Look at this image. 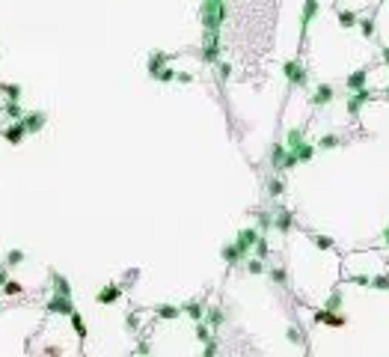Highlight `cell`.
Wrapping results in <instances>:
<instances>
[{"mask_svg":"<svg viewBox=\"0 0 389 357\" xmlns=\"http://www.w3.org/2000/svg\"><path fill=\"white\" fill-rule=\"evenodd\" d=\"M68 318H71V328H74V334L81 336V339H86V334H89V331H86V325H84V315L71 310V312H68Z\"/></svg>","mask_w":389,"mask_h":357,"instance_id":"30bf717a","label":"cell"},{"mask_svg":"<svg viewBox=\"0 0 389 357\" xmlns=\"http://www.w3.org/2000/svg\"><path fill=\"white\" fill-rule=\"evenodd\" d=\"M366 98H368V92H366V89H357V98H354L351 104H347V111H351V113H357V111H360V104H363Z\"/></svg>","mask_w":389,"mask_h":357,"instance_id":"d6986e66","label":"cell"},{"mask_svg":"<svg viewBox=\"0 0 389 357\" xmlns=\"http://www.w3.org/2000/svg\"><path fill=\"white\" fill-rule=\"evenodd\" d=\"M383 238H386V244H389V226H386V232H383Z\"/></svg>","mask_w":389,"mask_h":357,"instance_id":"e575fe53","label":"cell"},{"mask_svg":"<svg viewBox=\"0 0 389 357\" xmlns=\"http://www.w3.org/2000/svg\"><path fill=\"white\" fill-rule=\"evenodd\" d=\"M339 24L342 27H354L357 24V15L354 12H339Z\"/></svg>","mask_w":389,"mask_h":357,"instance_id":"44dd1931","label":"cell"},{"mask_svg":"<svg viewBox=\"0 0 389 357\" xmlns=\"http://www.w3.org/2000/svg\"><path fill=\"white\" fill-rule=\"evenodd\" d=\"M0 289H6V295H18V292H21V286H18V283H12V280H6L3 286H0Z\"/></svg>","mask_w":389,"mask_h":357,"instance_id":"484cf974","label":"cell"},{"mask_svg":"<svg viewBox=\"0 0 389 357\" xmlns=\"http://www.w3.org/2000/svg\"><path fill=\"white\" fill-rule=\"evenodd\" d=\"M0 89L6 92V98H21V92H24L18 84H0Z\"/></svg>","mask_w":389,"mask_h":357,"instance_id":"ac0fdd59","label":"cell"},{"mask_svg":"<svg viewBox=\"0 0 389 357\" xmlns=\"http://www.w3.org/2000/svg\"><path fill=\"white\" fill-rule=\"evenodd\" d=\"M330 98H333V89H330V87H321V89L315 92L312 101H315V104H324V101H330Z\"/></svg>","mask_w":389,"mask_h":357,"instance_id":"ffe728a7","label":"cell"},{"mask_svg":"<svg viewBox=\"0 0 389 357\" xmlns=\"http://www.w3.org/2000/svg\"><path fill=\"white\" fill-rule=\"evenodd\" d=\"M347 87H351V89H366V71L351 75V78H347Z\"/></svg>","mask_w":389,"mask_h":357,"instance_id":"9a60e30c","label":"cell"},{"mask_svg":"<svg viewBox=\"0 0 389 357\" xmlns=\"http://www.w3.org/2000/svg\"><path fill=\"white\" fill-rule=\"evenodd\" d=\"M119 295H122V289H119L116 283H110V286H104V289H98L95 301H98V304H113V301L119 298Z\"/></svg>","mask_w":389,"mask_h":357,"instance_id":"5b68a950","label":"cell"},{"mask_svg":"<svg viewBox=\"0 0 389 357\" xmlns=\"http://www.w3.org/2000/svg\"><path fill=\"white\" fill-rule=\"evenodd\" d=\"M45 310L54 312V315H68V312L74 310V301H71V295H60V292H54L51 301L45 304Z\"/></svg>","mask_w":389,"mask_h":357,"instance_id":"7a4b0ae2","label":"cell"},{"mask_svg":"<svg viewBox=\"0 0 389 357\" xmlns=\"http://www.w3.org/2000/svg\"><path fill=\"white\" fill-rule=\"evenodd\" d=\"M6 283V271H0V286H3Z\"/></svg>","mask_w":389,"mask_h":357,"instance_id":"836d02e7","label":"cell"},{"mask_svg":"<svg viewBox=\"0 0 389 357\" xmlns=\"http://www.w3.org/2000/svg\"><path fill=\"white\" fill-rule=\"evenodd\" d=\"M383 57H386V63H389V48H386V51H383Z\"/></svg>","mask_w":389,"mask_h":357,"instance_id":"d590c367","label":"cell"},{"mask_svg":"<svg viewBox=\"0 0 389 357\" xmlns=\"http://www.w3.org/2000/svg\"><path fill=\"white\" fill-rule=\"evenodd\" d=\"M21 122H24V131L27 134H39V131L45 128V122H48V113L45 111H33V113H24Z\"/></svg>","mask_w":389,"mask_h":357,"instance_id":"3957f363","label":"cell"},{"mask_svg":"<svg viewBox=\"0 0 389 357\" xmlns=\"http://www.w3.org/2000/svg\"><path fill=\"white\" fill-rule=\"evenodd\" d=\"M137 328H140V318L131 312V315H128V331H137Z\"/></svg>","mask_w":389,"mask_h":357,"instance_id":"f1b7e54d","label":"cell"},{"mask_svg":"<svg viewBox=\"0 0 389 357\" xmlns=\"http://www.w3.org/2000/svg\"><path fill=\"white\" fill-rule=\"evenodd\" d=\"M226 21V3L223 0H202V24H205V36L220 33V24Z\"/></svg>","mask_w":389,"mask_h":357,"instance_id":"6da1fadb","label":"cell"},{"mask_svg":"<svg viewBox=\"0 0 389 357\" xmlns=\"http://www.w3.org/2000/svg\"><path fill=\"white\" fill-rule=\"evenodd\" d=\"M282 164H285V149L277 146V149H274V167H282Z\"/></svg>","mask_w":389,"mask_h":357,"instance_id":"d4e9b609","label":"cell"},{"mask_svg":"<svg viewBox=\"0 0 389 357\" xmlns=\"http://www.w3.org/2000/svg\"><path fill=\"white\" fill-rule=\"evenodd\" d=\"M374 286H389V277H380V280H374Z\"/></svg>","mask_w":389,"mask_h":357,"instance_id":"d6a6232c","label":"cell"},{"mask_svg":"<svg viewBox=\"0 0 389 357\" xmlns=\"http://www.w3.org/2000/svg\"><path fill=\"white\" fill-rule=\"evenodd\" d=\"M285 75H288L291 84H306V71L297 63H285Z\"/></svg>","mask_w":389,"mask_h":357,"instance_id":"ba28073f","label":"cell"},{"mask_svg":"<svg viewBox=\"0 0 389 357\" xmlns=\"http://www.w3.org/2000/svg\"><path fill=\"white\" fill-rule=\"evenodd\" d=\"M223 259H226V262H238V259H244V250H241L238 244H226V247H223Z\"/></svg>","mask_w":389,"mask_h":357,"instance_id":"4fadbf2b","label":"cell"},{"mask_svg":"<svg viewBox=\"0 0 389 357\" xmlns=\"http://www.w3.org/2000/svg\"><path fill=\"white\" fill-rule=\"evenodd\" d=\"M3 111H6V116H9V119H21V116H24V107L18 104V98H6Z\"/></svg>","mask_w":389,"mask_h":357,"instance_id":"7c38bea8","label":"cell"},{"mask_svg":"<svg viewBox=\"0 0 389 357\" xmlns=\"http://www.w3.org/2000/svg\"><path fill=\"white\" fill-rule=\"evenodd\" d=\"M158 315H161V318H178V307H173V304H161V307H158Z\"/></svg>","mask_w":389,"mask_h":357,"instance_id":"2e32d148","label":"cell"},{"mask_svg":"<svg viewBox=\"0 0 389 357\" xmlns=\"http://www.w3.org/2000/svg\"><path fill=\"white\" fill-rule=\"evenodd\" d=\"M318 15V0H306V9H303V21H300V33L309 27V21H312Z\"/></svg>","mask_w":389,"mask_h":357,"instance_id":"9c48e42d","label":"cell"},{"mask_svg":"<svg viewBox=\"0 0 389 357\" xmlns=\"http://www.w3.org/2000/svg\"><path fill=\"white\" fill-rule=\"evenodd\" d=\"M274 280H280V283H285V271H282V268H277V271H274Z\"/></svg>","mask_w":389,"mask_h":357,"instance_id":"1f68e13d","label":"cell"},{"mask_svg":"<svg viewBox=\"0 0 389 357\" xmlns=\"http://www.w3.org/2000/svg\"><path fill=\"white\" fill-rule=\"evenodd\" d=\"M175 75H178V71H173V68H161L154 78H158V81H175Z\"/></svg>","mask_w":389,"mask_h":357,"instance_id":"cb8c5ba5","label":"cell"},{"mask_svg":"<svg viewBox=\"0 0 389 357\" xmlns=\"http://www.w3.org/2000/svg\"><path fill=\"white\" fill-rule=\"evenodd\" d=\"M256 241H259V232H256V229H241V232H238V241H235V244H238V247L244 250V256H247V250H250V247H253Z\"/></svg>","mask_w":389,"mask_h":357,"instance_id":"8992f818","label":"cell"},{"mask_svg":"<svg viewBox=\"0 0 389 357\" xmlns=\"http://www.w3.org/2000/svg\"><path fill=\"white\" fill-rule=\"evenodd\" d=\"M51 286H54V292H60V295H71V283L63 274H57V271H51Z\"/></svg>","mask_w":389,"mask_h":357,"instance_id":"52a82bcc","label":"cell"},{"mask_svg":"<svg viewBox=\"0 0 389 357\" xmlns=\"http://www.w3.org/2000/svg\"><path fill=\"white\" fill-rule=\"evenodd\" d=\"M24 137H27V131H24V122H21V119H15L12 125H6V128H3V140H6V143H12V146H18V143H21Z\"/></svg>","mask_w":389,"mask_h":357,"instance_id":"277c9868","label":"cell"},{"mask_svg":"<svg viewBox=\"0 0 389 357\" xmlns=\"http://www.w3.org/2000/svg\"><path fill=\"white\" fill-rule=\"evenodd\" d=\"M184 310L190 312V318H193V321H202V307H199V304H187Z\"/></svg>","mask_w":389,"mask_h":357,"instance_id":"7402d4cb","label":"cell"},{"mask_svg":"<svg viewBox=\"0 0 389 357\" xmlns=\"http://www.w3.org/2000/svg\"><path fill=\"white\" fill-rule=\"evenodd\" d=\"M318 247H333V238H324V235H321V238H318Z\"/></svg>","mask_w":389,"mask_h":357,"instance_id":"f546056e","label":"cell"},{"mask_svg":"<svg viewBox=\"0 0 389 357\" xmlns=\"http://www.w3.org/2000/svg\"><path fill=\"white\" fill-rule=\"evenodd\" d=\"M315 321H318V325H333V328L345 325V318H339V315H333V312H318Z\"/></svg>","mask_w":389,"mask_h":357,"instance_id":"5bb4252c","label":"cell"},{"mask_svg":"<svg viewBox=\"0 0 389 357\" xmlns=\"http://www.w3.org/2000/svg\"><path fill=\"white\" fill-rule=\"evenodd\" d=\"M256 253H259V259H264V256H267V244H264L261 238L256 241Z\"/></svg>","mask_w":389,"mask_h":357,"instance_id":"4316f807","label":"cell"},{"mask_svg":"<svg viewBox=\"0 0 389 357\" xmlns=\"http://www.w3.org/2000/svg\"><path fill=\"white\" fill-rule=\"evenodd\" d=\"M196 336H199V339H205V342H208V328H205V325H202V321H196Z\"/></svg>","mask_w":389,"mask_h":357,"instance_id":"83f0119b","label":"cell"},{"mask_svg":"<svg viewBox=\"0 0 389 357\" xmlns=\"http://www.w3.org/2000/svg\"><path fill=\"white\" fill-rule=\"evenodd\" d=\"M250 271H253V274H259V271H261V262H259V259H253V262H250Z\"/></svg>","mask_w":389,"mask_h":357,"instance_id":"4dcf8cb0","label":"cell"},{"mask_svg":"<svg viewBox=\"0 0 389 357\" xmlns=\"http://www.w3.org/2000/svg\"><path fill=\"white\" fill-rule=\"evenodd\" d=\"M164 63H167V54H164V51H154V54L149 57V75H158V71L164 68Z\"/></svg>","mask_w":389,"mask_h":357,"instance_id":"8fae6325","label":"cell"},{"mask_svg":"<svg viewBox=\"0 0 389 357\" xmlns=\"http://www.w3.org/2000/svg\"><path fill=\"white\" fill-rule=\"evenodd\" d=\"M24 262V250H9V256H6V268H15Z\"/></svg>","mask_w":389,"mask_h":357,"instance_id":"e0dca14e","label":"cell"},{"mask_svg":"<svg viewBox=\"0 0 389 357\" xmlns=\"http://www.w3.org/2000/svg\"><path fill=\"white\" fill-rule=\"evenodd\" d=\"M208 325H211V328H220V325H223V312H220V310H211V312H208Z\"/></svg>","mask_w":389,"mask_h":357,"instance_id":"603a6c76","label":"cell"}]
</instances>
